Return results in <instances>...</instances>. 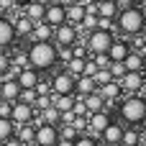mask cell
Segmentation results:
<instances>
[{"mask_svg":"<svg viewBox=\"0 0 146 146\" xmlns=\"http://www.w3.org/2000/svg\"><path fill=\"white\" fill-rule=\"evenodd\" d=\"M28 54V67H33L36 72H49L51 67H56V46L51 41H33L26 49Z\"/></svg>","mask_w":146,"mask_h":146,"instance_id":"obj_1","label":"cell"},{"mask_svg":"<svg viewBox=\"0 0 146 146\" xmlns=\"http://www.w3.org/2000/svg\"><path fill=\"white\" fill-rule=\"evenodd\" d=\"M115 26H118V31H121L123 36H139V33L144 31V26H146V15H144V10H141L139 5L126 8V10H118Z\"/></svg>","mask_w":146,"mask_h":146,"instance_id":"obj_2","label":"cell"},{"mask_svg":"<svg viewBox=\"0 0 146 146\" xmlns=\"http://www.w3.org/2000/svg\"><path fill=\"white\" fill-rule=\"evenodd\" d=\"M121 118L126 121V126H141L146 121V100L141 95H126L121 100Z\"/></svg>","mask_w":146,"mask_h":146,"instance_id":"obj_3","label":"cell"},{"mask_svg":"<svg viewBox=\"0 0 146 146\" xmlns=\"http://www.w3.org/2000/svg\"><path fill=\"white\" fill-rule=\"evenodd\" d=\"M113 38H115V36H113L110 31L95 28V31H90V33L85 36V46H87V51H90V54H108V49H110Z\"/></svg>","mask_w":146,"mask_h":146,"instance_id":"obj_4","label":"cell"},{"mask_svg":"<svg viewBox=\"0 0 146 146\" xmlns=\"http://www.w3.org/2000/svg\"><path fill=\"white\" fill-rule=\"evenodd\" d=\"M49 85H51V95H74V77L67 74L64 69L56 72L49 80Z\"/></svg>","mask_w":146,"mask_h":146,"instance_id":"obj_5","label":"cell"},{"mask_svg":"<svg viewBox=\"0 0 146 146\" xmlns=\"http://www.w3.org/2000/svg\"><path fill=\"white\" fill-rule=\"evenodd\" d=\"M33 115H36L33 105H26V103H21V100H15V103L10 105V121H13V126H26V123L33 121Z\"/></svg>","mask_w":146,"mask_h":146,"instance_id":"obj_6","label":"cell"},{"mask_svg":"<svg viewBox=\"0 0 146 146\" xmlns=\"http://www.w3.org/2000/svg\"><path fill=\"white\" fill-rule=\"evenodd\" d=\"M56 141H59V126H49V123L36 126V136H33L36 146H54Z\"/></svg>","mask_w":146,"mask_h":146,"instance_id":"obj_7","label":"cell"},{"mask_svg":"<svg viewBox=\"0 0 146 146\" xmlns=\"http://www.w3.org/2000/svg\"><path fill=\"white\" fill-rule=\"evenodd\" d=\"M110 121H113V118H110L105 110H100V113H90V115H87V131H85V133L100 139V133L110 126Z\"/></svg>","mask_w":146,"mask_h":146,"instance_id":"obj_8","label":"cell"},{"mask_svg":"<svg viewBox=\"0 0 146 146\" xmlns=\"http://www.w3.org/2000/svg\"><path fill=\"white\" fill-rule=\"evenodd\" d=\"M77 28L74 26H69V23H62V26H56L54 28V38H51V44L54 46H72L74 41H77Z\"/></svg>","mask_w":146,"mask_h":146,"instance_id":"obj_9","label":"cell"},{"mask_svg":"<svg viewBox=\"0 0 146 146\" xmlns=\"http://www.w3.org/2000/svg\"><path fill=\"white\" fill-rule=\"evenodd\" d=\"M118 82H121V90L126 95H139V90L144 87L146 77H144V72H126Z\"/></svg>","mask_w":146,"mask_h":146,"instance_id":"obj_10","label":"cell"},{"mask_svg":"<svg viewBox=\"0 0 146 146\" xmlns=\"http://www.w3.org/2000/svg\"><path fill=\"white\" fill-rule=\"evenodd\" d=\"M13 44H15V28H13L10 18L0 15V49H3V51H8Z\"/></svg>","mask_w":146,"mask_h":146,"instance_id":"obj_11","label":"cell"},{"mask_svg":"<svg viewBox=\"0 0 146 146\" xmlns=\"http://www.w3.org/2000/svg\"><path fill=\"white\" fill-rule=\"evenodd\" d=\"M38 80H41V72H36L33 67H26V69H21L15 74V82L21 85V90H33Z\"/></svg>","mask_w":146,"mask_h":146,"instance_id":"obj_12","label":"cell"},{"mask_svg":"<svg viewBox=\"0 0 146 146\" xmlns=\"http://www.w3.org/2000/svg\"><path fill=\"white\" fill-rule=\"evenodd\" d=\"M123 128L126 126H121L118 121H110V126L100 133V141L105 146H113V144H121V139H123Z\"/></svg>","mask_w":146,"mask_h":146,"instance_id":"obj_13","label":"cell"},{"mask_svg":"<svg viewBox=\"0 0 146 146\" xmlns=\"http://www.w3.org/2000/svg\"><path fill=\"white\" fill-rule=\"evenodd\" d=\"M128 54H131V44H128L126 38H113V44H110V49H108L110 62H123Z\"/></svg>","mask_w":146,"mask_h":146,"instance_id":"obj_14","label":"cell"},{"mask_svg":"<svg viewBox=\"0 0 146 146\" xmlns=\"http://www.w3.org/2000/svg\"><path fill=\"white\" fill-rule=\"evenodd\" d=\"M44 21H46V23H49L51 28H56V26L67 23V18H64V8H62V5H56V3L46 5V13H44Z\"/></svg>","mask_w":146,"mask_h":146,"instance_id":"obj_15","label":"cell"},{"mask_svg":"<svg viewBox=\"0 0 146 146\" xmlns=\"http://www.w3.org/2000/svg\"><path fill=\"white\" fill-rule=\"evenodd\" d=\"M10 23H13V28H15V38H28L31 31H33V21H28L23 13H18L15 18H10Z\"/></svg>","mask_w":146,"mask_h":146,"instance_id":"obj_16","label":"cell"},{"mask_svg":"<svg viewBox=\"0 0 146 146\" xmlns=\"http://www.w3.org/2000/svg\"><path fill=\"white\" fill-rule=\"evenodd\" d=\"M51 38H54V28H51L46 21L33 23V31H31V36H28L31 44H33V41H51Z\"/></svg>","mask_w":146,"mask_h":146,"instance_id":"obj_17","label":"cell"},{"mask_svg":"<svg viewBox=\"0 0 146 146\" xmlns=\"http://www.w3.org/2000/svg\"><path fill=\"white\" fill-rule=\"evenodd\" d=\"M123 67H126V72H144L146 69V56L141 51H131L123 59Z\"/></svg>","mask_w":146,"mask_h":146,"instance_id":"obj_18","label":"cell"},{"mask_svg":"<svg viewBox=\"0 0 146 146\" xmlns=\"http://www.w3.org/2000/svg\"><path fill=\"white\" fill-rule=\"evenodd\" d=\"M21 13L28 18V21H33V23H38V21H44V13H46V5H38V3H28V5H23L21 8Z\"/></svg>","mask_w":146,"mask_h":146,"instance_id":"obj_19","label":"cell"},{"mask_svg":"<svg viewBox=\"0 0 146 146\" xmlns=\"http://www.w3.org/2000/svg\"><path fill=\"white\" fill-rule=\"evenodd\" d=\"M95 90H98V85H95L92 77H77L74 80V95L85 98V95H92Z\"/></svg>","mask_w":146,"mask_h":146,"instance_id":"obj_20","label":"cell"},{"mask_svg":"<svg viewBox=\"0 0 146 146\" xmlns=\"http://www.w3.org/2000/svg\"><path fill=\"white\" fill-rule=\"evenodd\" d=\"M64 18H67V23L69 26H80L82 23V18H85V8L80 5V3H74V5H69V8H64Z\"/></svg>","mask_w":146,"mask_h":146,"instance_id":"obj_21","label":"cell"},{"mask_svg":"<svg viewBox=\"0 0 146 146\" xmlns=\"http://www.w3.org/2000/svg\"><path fill=\"white\" fill-rule=\"evenodd\" d=\"M82 100H85V108H87V115H90V113H100V110H105V100L100 98V92H98V90H95L92 95H85Z\"/></svg>","mask_w":146,"mask_h":146,"instance_id":"obj_22","label":"cell"},{"mask_svg":"<svg viewBox=\"0 0 146 146\" xmlns=\"http://www.w3.org/2000/svg\"><path fill=\"white\" fill-rule=\"evenodd\" d=\"M72 105H74V95H51V108L54 110L67 113V110H72Z\"/></svg>","mask_w":146,"mask_h":146,"instance_id":"obj_23","label":"cell"},{"mask_svg":"<svg viewBox=\"0 0 146 146\" xmlns=\"http://www.w3.org/2000/svg\"><path fill=\"white\" fill-rule=\"evenodd\" d=\"M18 141L23 146H28V144H33V136H36V128L31 126V123H26V126H15V133H13Z\"/></svg>","mask_w":146,"mask_h":146,"instance_id":"obj_24","label":"cell"},{"mask_svg":"<svg viewBox=\"0 0 146 146\" xmlns=\"http://www.w3.org/2000/svg\"><path fill=\"white\" fill-rule=\"evenodd\" d=\"M115 15H118V8H115V3H113V0H108V3H100V5H98V18L115 21Z\"/></svg>","mask_w":146,"mask_h":146,"instance_id":"obj_25","label":"cell"},{"mask_svg":"<svg viewBox=\"0 0 146 146\" xmlns=\"http://www.w3.org/2000/svg\"><path fill=\"white\" fill-rule=\"evenodd\" d=\"M64 72H67V74H72L74 80H77V77H82V72H85V59H74V56H72V59L64 64Z\"/></svg>","mask_w":146,"mask_h":146,"instance_id":"obj_26","label":"cell"},{"mask_svg":"<svg viewBox=\"0 0 146 146\" xmlns=\"http://www.w3.org/2000/svg\"><path fill=\"white\" fill-rule=\"evenodd\" d=\"M36 115L41 118V123H49V126H59V118H62V113L54 110V108H44V110H38Z\"/></svg>","mask_w":146,"mask_h":146,"instance_id":"obj_27","label":"cell"},{"mask_svg":"<svg viewBox=\"0 0 146 146\" xmlns=\"http://www.w3.org/2000/svg\"><path fill=\"white\" fill-rule=\"evenodd\" d=\"M121 144H123V146H136V144H141V133H139L133 126H126V128H123V139H121Z\"/></svg>","mask_w":146,"mask_h":146,"instance_id":"obj_28","label":"cell"},{"mask_svg":"<svg viewBox=\"0 0 146 146\" xmlns=\"http://www.w3.org/2000/svg\"><path fill=\"white\" fill-rule=\"evenodd\" d=\"M13 133H15L13 121H10V118H0V141H8Z\"/></svg>","mask_w":146,"mask_h":146,"instance_id":"obj_29","label":"cell"},{"mask_svg":"<svg viewBox=\"0 0 146 146\" xmlns=\"http://www.w3.org/2000/svg\"><path fill=\"white\" fill-rule=\"evenodd\" d=\"M74 146H100V141L95 136H90V133H80L74 139Z\"/></svg>","mask_w":146,"mask_h":146,"instance_id":"obj_30","label":"cell"},{"mask_svg":"<svg viewBox=\"0 0 146 146\" xmlns=\"http://www.w3.org/2000/svg\"><path fill=\"white\" fill-rule=\"evenodd\" d=\"M108 72H110V77H113V80H121V77L126 74V67H123V62H110Z\"/></svg>","mask_w":146,"mask_h":146,"instance_id":"obj_31","label":"cell"},{"mask_svg":"<svg viewBox=\"0 0 146 146\" xmlns=\"http://www.w3.org/2000/svg\"><path fill=\"white\" fill-rule=\"evenodd\" d=\"M92 80H95V85H98V87H103V85H108L113 77H110V72H108V69H98V72L92 74Z\"/></svg>","mask_w":146,"mask_h":146,"instance_id":"obj_32","label":"cell"},{"mask_svg":"<svg viewBox=\"0 0 146 146\" xmlns=\"http://www.w3.org/2000/svg\"><path fill=\"white\" fill-rule=\"evenodd\" d=\"M80 133L72 128V126H59V139H64V141H74Z\"/></svg>","mask_w":146,"mask_h":146,"instance_id":"obj_33","label":"cell"},{"mask_svg":"<svg viewBox=\"0 0 146 146\" xmlns=\"http://www.w3.org/2000/svg\"><path fill=\"white\" fill-rule=\"evenodd\" d=\"M36 98H38V95H36V90H21V95H18V100H21V103H26V105H33V103H36Z\"/></svg>","mask_w":146,"mask_h":146,"instance_id":"obj_34","label":"cell"},{"mask_svg":"<svg viewBox=\"0 0 146 146\" xmlns=\"http://www.w3.org/2000/svg\"><path fill=\"white\" fill-rule=\"evenodd\" d=\"M10 69V51H3L0 49V77Z\"/></svg>","mask_w":146,"mask_h":146,"instance_id":"obj_35","label":"cell"},{"mask_svg":"<svg viewBox=\"0 0 146 146\" xmlns=\"http://www.w3.org/2000/svg\"><path fill=\"white\" fill-rule=\"evenodd\" d=\"M33 90H36V95H51V85H49V80H38Z\"/></svg>","mask_w":146,"mask_h":146,"instance_id":"obj_36","label":"cell"},{"mask_svg":"<svg viewBox=\"0 0 146 146\" xmlns=\"http://www.w3.org/2000/svg\"><path fill=\"white\" fill-rule=\"evenodd\" d=\"M95 72H98V67H95L92 56H87V59H85V72H82V77H92Z\"/></svg>","mask_w":146,"mask_h":146,"instance_id":"obj_37","label":"cell"},{"mask_svg":"<svg viewBox=\"0 0 146 146\" xmlns=\"http://www.w3.org/2000/svg\"><path fill=\"white\" fill-rule=\"evenodd\" d=\"M113 3H115L118 10H126V8H133L136 5V0H113Z\"/></svg>","mask_w":146,"mask_h":146,"instance_id":"obj_38","label":"cell"},{"mask_svg":"<svg viewBox=\"0 0 146 146\" xmlns=\"http://www.w3.org/2000/svg\"><path fill=\"white\" fill-rule=\"evenodd\" d=\"M3 146H23V144H21V141H18L15 136H10L8 141H3Z\"/></svg>","mask_w":146,"mask_h":146,"instance_id":"obj_39","label":"cell"},{"mask_svg":"<svg viewBox=\"0 0 146 146\" xmlns=\"http://www.w3.org/2000/svg\"><path fill=\"white\" fill-rule=\"evenodd\" d=\"M54 3H56V5H62V8H69V5H74L77 0H54Z\"/></svg>","mask_w":146,"mask_h":146,"instance_id":"obj_40","label":"cell"},{"mask_svg":"<svg viewBox=\"0 0 146 146\" xmlns=\"http://www.w3.org/2000/svg\"><path fill=\"white\" fill-rule=\"evenodd\" d=\"M54 146H74V141H64V139H59Z\"/></svg>","mask_w":146,"mask_h":146,"instance_id":"obj_41","label":"cell"},{"mask_svg":"<svg viewBox=\"0 0 146 146\" xmlns=\"http://www.w3.org/2000/svg\"><path fill=\"white\" fill-rule=\"evenodd\" d=\"M139 133H141V141H144V144H146V121H144V123H141V131H139Z\"/></svg>","mask_w":146,"mask_h":146,"instance_id":"obj_42","label":"cell"},{"mask_svg":"<svg viewBox=\"0 0 146 146\" xmlns=\"http://www.w3.org/2000/svg\"><path fill=\"white\" fill-rule=\"evenodd\" d=\"M13 3H15V8H23V5H28L31 0H13Z\"/></svg>","mask_w":146,"mask_h":146,"instance_id":"obj_43","label":"cell"},{"mask_svg":"<svg viewBox=\"0 0 146 146\" xmlns=\"http://www.w3.org/2000/svg\"><path fill=\"white\" fill-rule=\"evenodd\" d=\"M139 36H141V44H144V49H146V26H144V31H141Z\"/></svg>","mask_w":146,"mask_h":146,"instance_id":"obj_44","label":"cell"},{"mask_svg":"<svg viewBox=\"0 0 146 146\" xmlns=\"http://www.w3.org/2000/svg\"><path fill=\"white\" fill-rule=\"evenodd\" d=\"M33 3H38V5H51L54 0H33Z\"/></svg>","mask_w":146,"mask_h":146,"instance_id":"obj_45","label":"cell"},{"mask_svg":"<svg viewBox=\"0 0 146 146\" xmlns=\"http://www.w3.org/2000/svg\"><path fill=\"white\" fill-rule=\"evenodd\" d=\"M139 95H141V98H144V100H146V82H144V87L139 90Z\"/></svg>","mask_w":146,"mask_h":146,"instance_id":"obj_46","label":"cell"},{"mask_svg":"<svg viewBox=\"0 0 146 146\" xmlns=\"http://www.w3.org/2000/svg\"><path fill=\"white\" fill-rule=\"evenodd\" d=\"M92 3H98V5H100V3H108V0H92Z\"/></svg>","mask_w":146,"mask_h":146,"instance_id":"obj_47","label":"cell"},{"mask_svg":"<svg viewBox=\"0 0 146 146\" xmlns=\"http://www.w3.org/2000/svg\"><path fill=\"white\" fill-rule=\"evenodd\" d=\"M141 10H144V15H146V0H144V8H141Z\"/></svg>","mask_w":146,"mask_h":146,"instance_id":"obj_48","label":"cell"},{"mask_svg":"<svg viewBox=\"0 0 146 146\" xmlns=\"http://www.w3.org/2000/svg\"><path fill=\"white\" fill-rule=\"evenodd\" d=\"M136 146H146V144H144V141H141V144H136Z\"/></svg>","mask_w":146,"mask_h":146,"instance_id":"obj_49","label":"cell"},{"mask_svg":"<svg viewBox=\"0 0 146 146\" xmlns=\"http://www.w3.org/2000/svg\"><path fill=\"white\" fill-rule=\"evenodd\" d=\"M113 146H123V144H113Z\"/></svg>","mask_w":146,"mask_h":146,"instance_id":"obj_50","label":"cell"},{"mask_svg":"<svg viewBox=\"0 0 146 146\" xmlns=\"http://www.w3.org/2000/svg\"><path fill=\"white\" fill-rule=\"evenodd\" d=\"M28 146H36V144H28Z\"/></svg>","mask_w":146,"mask_h":146,"instance_id":"obj_51","label":"cell"},{"mask_svg":"<svg viewBox=\"0 0 146 146\" xmlns=\"http://www.w3.org/2000/svg\"><path fill=\"white\" fill-rule=\"evenodd\" d=\"M0 146H3V141H0Z\"/></svg>","mask_w":146,"mask_h":146,"instance_id":"obj_52","label":"cell"}]
</instances>
